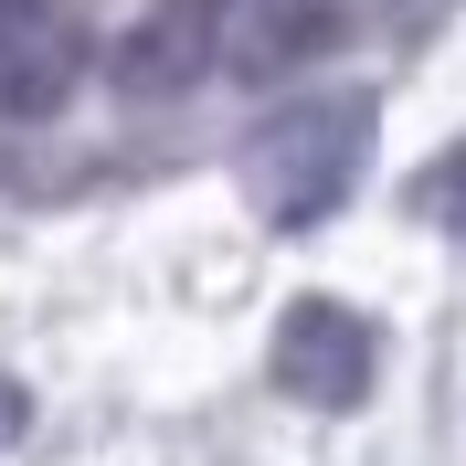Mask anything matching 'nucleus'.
<instances>
[{
	"label": "nucleus",
	"mask_w": 466,
	"mask_h": 466,
	"mask_svg": "<svg viewBox=\"0 0 466 466\" xmlns=\"http://www.w3.org/2000/svg\"><path fill=\"white\" fill-rule=\"evenodd\" d=\"M371 127H381V106L360 86L276 106L255 138H244V202H255L276 233H319L329 212L360 191V170H371Z\"/></svg>",
	"instance_id": "obj_1"
},
{
	"label": "nucleus",
	"mask_w": 466,
	"mask_h": 466,
	"mask_svg": "<svg viewBox=\"0 0 466 466\" xmlns=\"http://www.w3.org/2000/svg\"><path fill=\"white\" fill-rule=\"evenodd\" d=\"M233 54V0H148L138 22L106 43V86L127 106H170V96L212 86Z\"/></svg>",
	"instance_id": "obj_2"
},
{
	"label": "nucleus",
	"mask_w": 466,
	"mask_h": 466,
	"mask_svg": "<svg viewBox=\"0 0 466 466\" xmlns=\"http://www.w3.org/2000/svg\"><path fill=\"white\" fill-rule=\"evenodd\" d=\"M371 371H381V339L350 297H297L276 319V350H265V381L308 413H350L371 403Z\"/></svg>",
	"instance_id": "obj_3"
},
{
	"label": "nucleus",
	"mask_w": 466,
	"mask_h": 466,
	"mask_svg": "<svg viewBox=\"0 0 466 466\" xmlns=\"http://www.w3.org/2000/svg\"><path fill=\"white\" fill-rule=\"evenodd\" d=\"M86 86V32L64 0H0V116H54Z\"/></svg>",
	"instance_id": "obj_4"
},
{
	"label": "nucleus",
	"mask_w": 466,
	"mask_h": 466,
	"mask_svg": "<svg viewBox=\"0 0 466 466\" xmlns=\"http://www.w3.org/2000/svg\"><path fill=\"white\" fill-rule=\"evenodd\" d=\"M350 43V0H244L233 11V54L223 75H244V86H287L297 64H319Z\"/></svg>",
	"instance_id": "obj_5"
},
{
	"label": "nucleus",
	"mask_w": 466,
	"mask_h": 466,
	"mask_svg": "<svg viewBox=\"0 0 466 466\" xmlns=\"http://www.w3.org/2000/svg\"><path fill=\"white\" fill-rule=\"evenodd\" d=\"M413 212H424V223H445V233H466V138L445 148L435 170H413Z\"/></svg>",
	"instance_id": "obj_6"
},
{
	"label": "nucleus",
	"mask_w": 466,
	"mask_h": 466,
	"mask_svg": "<svg viewBox=\"0 0 466 466\" xmlns=\"http://www.w3.org/2000/svg\"><path fill=\"white\" fill-rule=\"evenodd\" d=\"M22 424H32V392H22V381H0V445L22 435Z\"/></svg>",
	"instance_id": "obj_7"
}]
</instances>
